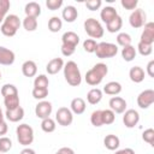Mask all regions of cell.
<instances>
[{
	"label": "cell",
	"instance_id": "1",
	"mask_svg": "<svg viewBox=\"0 0 154 154\" xmlns=\"http://www.w3.org/2000/svg\"><path fill=\"white\" fill-rule=\"evenodd\" d=\"M107 73H108V66L103 63H97L90 70L87 71L84 79H85L87 84H89L91 87H96L102 82L103 77Z\"/></svg>",
	"mask_w": 154,
	"mask_h": 154
},
{
	"label": "cell",
	"instance_id": "2",
	"mask_svg": "<svg viewBox=\"0 0 154 154\" xmlns=\"http://www.w3.org/2000/svg\"><path fill=\"white\" fill-rule=\"evenodd\" d=\"M63 71H64L65 81L71 87H78L82 83V75H81L79 67L77 63H75L73 60H69L67 63H65Z\"/></svg>",
	"mask_w": 154,
	"mask_h": 154
},
{
	"label": "cell",
	"instance_id": "3",
	"mask_svg": "<svg viewBox=\"0 0 154 154\" xmlns=\"http://www.w3.org/2000/svg\"><path fill=\"white\" fill-rule=\"evenodd\" d=\"M20 25L22 22L17 14H7V17L4 19V22L0 25V31L4 36L12 37L17 34Z\"/></svg>",
	"mask_w": 154,
	"mask_h": 154
},
{
	"label": "cell",
	"instance_id": "4",
	"mask_svg": "<svg viewBox=\"0 0 154 154\" xmlns=\"http://www.w3.org/2000/svg\"><path fill=\"white\" fill-rule=\"evenodd\" d=\"M16 136L19 144L28 147L34 142V129L29 124H19L16 129Z\"/></svg>",
	"mask_w": 154,
	"mask_h": 154
},
{
	"label": "cell",
	"instance_id": "5",
	"mask_svg": "<svg viewBox=\"0 0 154 154\" xmlns=\"http://www.w3.org/2000/svg\"><path fill=\"white\" fill-rule=\"evenodd\" d=\"M85 32L94 40V38H101L105 34V29L101 25V23L95 18H88L83 23Z\"/></svg>",
	"mask_w": 154,
	"mask_h": 154
},
{
	"label": "cell",
	"instance_id": "6",
	"mask_svg": "<svg viewBox=\"0 0 154 154\" xmlns=\"http://www.w3.org/2000/svg\"><path fill=\"white\" fill-rule=\"evenodd\" d=\"M99 59H108L113 58L118 53V46L116 43L111 42H100L96 46V49L94 52Z\"/></svg>",
	"mask_w": 154,
	"mask_h": 154
},
{
	"label": "cell",
	"instance_id": "7",
	"mask_svg": "<svg viewBox=\"0 0 154 154\" xmlns=\"http://www.w3.org/2000/svg\"><path fill=\"white\" fill-rule=\"evenodd\" d=\"M129 23L134 29L143 28L144 24L147 23V14H146L144 10H142V8L134 10L129 16Z\"/></svg>",
	"mask_w": 154,
	"mask_h": 154
},
{
	"label": "cell",
	"instance_id": "8",
	"mask_svg": "<svg viewBox=\"0 0 154 154\" xmlns=\"http://www.w3.org/2000/svg\"><path fill=\"white\" fill-rule=\"evenodd\" d=\"M73 122V113L67 107H60L58 108L55 113V123H58L61 126H69Z\"/></svg>",
	"mask_w": 154,
	"mask_h": 154
},
{
	"label": "cell",
	"instance_id": "9",
	"mask_svg": "<svg viewBox=\"0 0 154 154\" xmlns=\"http://www.w3.org/2000/svg\"><path fill=\"white\" fill-rule=\"evenodd\" d=\"M137 106L142 109H146L150 107L154 102V90L153 89H146L141 91L137 96Z\"/></svg>",
	"mask_w": 154,
	"mask_h": 154
},
{
	"label": "cell",
	"instance_id": "10",
	"mask_svg": "<svg viewBox=\"0 0 154 154\" xmlns=\"http://www.w3.org/2000/svg\"><path fill=\"white\" fill-rule=\"evenodd\" d=\"M52 111H53L52 102H49V101H47V100L38 101V103L35 106V114H36V117L40 118V119L49 118V116L52 114Z\"/></svg>",
	"mask_w": 154,
	"mask_h": 154
},
{
	"label": "cell",
	"instance_id": "11",
	"mask_svg": "<svg viewBox=\"0 0 154 154\" xmlns=\"http://www.w3.org/2000/svg\"><path fill=\"white\" fill-rule=\"evenodd\" d=\"M140 122V113L136 109H126L123 116V123L126 128L132 129L135 128Z\"/></svg>",
	"mask_w": 154,
	"mask_h": 154
},
{
	"label": "cell",
	"instance_id": "12",
	"mask_svg": "<svg viewBox=\"0 0 154 154\" xmlns=\"http://www.w3.org/2000/svg\"><path fill=\"white\" fill-rule=\"evenodd\" d=\"M140 42L147 43V45H153L154 43V23L153 22H147L143 26V31L141 34Z\"/></svg>",
	"mask_w": 154,
	"mask_h": 154
},
{
	"label": "cell",
	"instance_id": "13",
	"mask_svg": "<svg viewBox=\"0 0 154 154\" xmlns=\"http://www.w3.org/2000/svg\"><path fill=\"white\" fill-rule=\"evenodd\" d=\"M108 106H109L111 111H113L114 113H118V114L124 113L126 111V101L120 96H112L109 99Z\"/></svg>",
	"mask_w": 154,
	"mask_h": 154
},
{
	"label": "cell",
	"instance_id": "14",
	"mask_svg": "<svg viewBox=\"0 0 154 154\" xmlns=\"http://www.w3.org/2000/svg\"><path fill=\"white\" fill-rule=\"evenodd\" d=\"M14 60H16L14 52L4 46H0V65L10 66L14 63Z\"/></svg>",
	"mask_w": 154,
	"mask_h": 154
},
{
	"label": "cell",
	"instance_id": "15",
	"mask_svg": "<svg viewBox=\"0 0 154 154\" xmlns=\"http://www.w3.org/2000/svg\"><path fill=\"white\" fill-rule=\"evenodd\" d=\"M64 60L61 58H53L51 59L47 65H46V71L48 75H57L59 71L63 70L64 67Z\"/></svg>",
	"mask_w": 154,
	"mask_h": 154
},
{
	"label": "cell",
	"instance_id": "16",
	"mask_svg": "<svg viewBox=\"0 0 154 154\" xmlns=\"http://www.w3.org/2000/svg\"><path fill=\"white\" fill-rule=\"evenodd\" d=\"M79 43V36L75 31H66L61 36V45L76 48Z\"/></svg>",
	"mask_w": 154,
	"mask_h": 154
},
{
	"label": "cell",
	"instance_id": "17",
	"mask_svg": "<svg viewBox=\"0 0 154 154\" xmlns=\"http://www.w3.org/2000/svg\"><path fill=\"white\" fill-rule=\"evenodd\" d=\"M5 118L11 123H18L24 118V109L23 107H17L14 109H6L5 111Z\"/></svg>",
	"mask_w": 154,
	"mask_h": 154
},
{
	"label": "cell",
	"instance_id": "18",
	"mask_svg": "<svg viewBox=\"0 0 154 154\" xmlns=\"http://www.w3.org/2000/svg\"><path fill=\"white\" fill-rule=\"evenodd\" d=\"M61 17L66 23H73L78 17V11L75 6L67 5L64 7V10L61 12Z\"/></svg>",
	"mask_w": 154,
	"mask_h": 154
},
{
	"label": "cell",
	"instance_id": "19",
	"mask_svg": "<svg viewBox=\"0 0 154 154\" xmlns=\"http://www.w3.org/2000/svg\"><path fill=\"white\" fill-rule=\"evenodd\" d=\"M85 108H87V103L85 101L82 99V97H75L72 99L71 103H70V109L73 114H83L85 112Z\"/></svg>",
	"mask_w": 154,
	"mask_h": 154
},
{
	"label": "cell",
	"instance_id": "20",
	"mask_svg": "<svg viewBox=\"0 0 154 154\" xmlns=\"http://www.w3.org/2000/svg\"><path fill=\"white\" fill-rule=\"evenodd\" d=\"M24 12H25V17H32V18H37L41 14V6L38 2L35 1H30L25 5L24 7Z\"/></svg>",
	"mask_w": 154,
	"mask_h": 154
},
{
	"label": "cell",
	"instance_id": "21",
	"mask_svg": "<svg viewBox=\"0 0 154 154\" xmlns=\"http://www.w3.org/2000/svg\"><path fill=\"white\" fill-rule=\"evenodd\" d=\"M117 16H118V12L113 6H105L100 12V18L106 24L109 23L112 19H114Z\"/></svg>",
	"mask_w": 154,
	"mask_h": 154
},
{
	"label": "cell",
	"instance_id": "22",
	"mask_svg": "<svg viewBox=\"0 0 154 154\" xmlns=\"http://www.w3.org/2000/svg\"><path fill=\"white\" fill-rule=\"evenodd\" d=\"M22 73L25 77H35L37 73V65L34 60H26L22 64Z\"/></svg>",
	"mask_w": 154,
	"mask_h": 154
},
{
	"label": "cell",
	"instance_id": "23",
	"mask_svg": "<svg viewBox=\"0 0 154 154\" xmlns=\"http://www.w3.org/2000/svg\"><path fill=\"white\" fill-rule=\"evenodd\" d=\"M144 76H146V72L141 66H132L130 69V71H129V77L134 83L143 82Z\"/></svg>",
	"mask_w": 154,
	"mask_h": 154
},
{
	"label": "cell",
	"instance_id": "24",
	"mask_svg": "<svg viewBox=\"0 0 154 154\" xmlns=\"http://www.w3.org/2000/svg\"><path fill=\"white\" fill-rule=\"evenodd\" d=\"M122 84L119 82H116V81H112V82H108L106 83V85L103 87V90L102 93L107 94V95H112V96H117L118 94L122 93Z\"/></svg>",
	"mask_w": 154,
	"mask_h": 154
},
{
	"label": "cell",
	"instance_id": "25",
	"mask_svg": "<svg viewBox=\"0 0 154 154\" xmlns=\"http://www.w3.org/2000/svg\"><path fill=\"white\" fill-rule=\"evenodd\" d=\"M103 146L108 149V150H117L120 146V140L118 136L109 134L103 138Z\"/></svg>",
	"mask_w": 154,
	"mask_h": 154
},
{
	"label": "cell",
	"instance_id": "26",
	"mask_svg": "<svg viewBox=\"0 0 154 154\" xmlns=\"http://www.w3.org/2000/svg\"><path fill=\"white\" fill-rule=\"evenodd\" d=\"M102 100V90L99 88H93L87 94V101L90 105H97Z\"/></svg>",
	"mask_w": 154,
	"mask_h": 154
},
{
	"label": "cell",
	"instance_id": "27",
	"mask_svg": "<svg viewBox=\"0 0 154 154\" xmlns=\"http://www.w3.org/2000/svg\"><path fill=\"white\" fill-rule=\"evenodd\" d=\"M122 26H123V19L120 16H117L114 19H112L109 23L106 24V30L111 34H114V32H119Z\"/></svg>",
	"mask_w": 154,
	"mask_h": 154
},
{
	"label": "cell",
	"instance_id": "28",
	"mask_svg": "<svg viewBox=\"0 0 154 154\" xmlns=\"http://www.w3.org/2000/svg\"><path fill=\"white\" fill-rule=\"evenodd\" d=\"M120 53H122V58H123L125 61H128V63L132 61V60L136 58V54H137V52H136V48H135L132 45L123 47Z\"/></svg>",
	"mask_w": 154,
	"mask_h": 154
},
{
	"label": "cell",
	"instance_id": "29",
	"mask_svg": "<svg viewBox=\"0 0 154 154\" xmlns=\"http://www.w3.org/2000/svg\"><path fill=\"white\" fill-rule=\"evenodd\" d=\"M63 28V20L57 17V16H53L49 20H48V30L51 32H58L60 31Z\"/></svg>",
	"mask_w": 154,
	"mask_h": 154
},
{
	"label": "cell",
	"instance_id": "30",
	"mask_svg": "<svg viewBox=\"0 0 154 154\" xmlns=\"http://www.w3.org/2000/svg\"><path fill=\"white\" fill-rule=\"evenodd\" d=\"M4 105L6 107V109H14L17 107H19V95H12V96H7L4 97Z\"/></svg>",
	"mask_w": 154,
	"mask_h": 154
},
{
	"label": "cell",
	"instance_id": "31",
	"mask_svg": "<svg viewBox=\"0 0 154 154\" xmlns=\"http://www.w3.org/2000/svg\"><path fill=\"white\" fill-rule=\"evenodd\" d=\"M55 128H57V123L51 117L49 118H46V119H42V122H41V129H42V131H45L47 134H51V132H53L55 130Z\"/></svg>",
	"mask_w": 154,
	"mask_h": 154
},
{
	"label": "cell",
	"instance_id": "32",
	"mask_svg": "<svg viewBox=\"0 0 154 154\" xmlns=\"http://www.w3.org/2000/svg\"><path fill=\"white\" fill-rule=\"evenodd\" d=\"M49 85V79L46 75H38L34 79V88H40V89H48Z\"/></svg>",
	"mask_w": 154,
	"mask_h": 154
},
{
	"label": "cell",
	"instance_id": "33",
	"mask_svg": "<svg viewBox=\"0 0 154 154\" xmlns=\"http://www.w3.org/2000/svg\"><path fill=\"white\" fill-rule=\"evenodd\" d=\"M22 25L26 31H35L37 29V18L25 17L22 22Z\"/></svg>",
	"mask_w": 154,
	"mask_h": 154
},
{
	"label": "cell",
	"instance_id": "34",
	"mask_svg": "<svg viewBox=\"0 0 154 154\" xmlns=\"http://www.w3.org/2000/svg\"><path fill=\"white\" fill-rule=\"evenodd\" d=\"M1 95L4 97H7V96H12V95H17L18 94V89L14 84H10V83H6L1 87V90H0Z\"/></svg>",
	"mask_w": 154,
	"mask_h": 154
},
{
	"label": "cell",
	"instance_id": "35",
	"mask_svg": "<svg viewBox=\"0 0 154 154\" xmlns=\"http://www.w3.org/2000/svg\"><path fill=\"white\" fill-rule=\"evenodd\" d=\"M90 123L95 128H100L103 125L102 123V109H96L90 114Z\"/></svg>",
	"mask_w": 154,
	"mask_h": 154
},
{
	"label": "cell",
	"instance_id": "36",
	"mask_svg": "<svg viewBox=\"0 0 154 154\" xmlns=\"http://www.w3.org/2000/svg\"><path fill=\"white\" fill-rule=\"evenodd\" d=\"M136 52H138L142 57H148L153 52V45H147V43H143V42H138Z\"/></svg>",
	"mask_w": 154,
	"mask_h": 154
},
{
	"label": "cell",
	"instance_id": "37",
	"mask_svg": "<svg viewBox=\"0 0 154 154\" xmlns=\"http://www.w3.org/2000/svg\"><path fill=\"white\" fill-rule=\"evenodd\" d=\"M116 120V113L113 111L108 109H102V123L103 125H109L113 124Z\"/></svg>",
	"mask_w": 154,
	"mask_h": 154
},
{
	"label": "cell",
	"instance_id": "38",
	"mask_svg": "<svg viewBox=\"0 0 154 154\" xmlns=\"http://www.w3.org/2000/svg\"><path fill=\"white\" fill-rule=\"evenodd\" d=\"M117 40V43L122 47H125V46H130L131 45V36L128 34V32H119L116 37Z\"/></svg>",
	"mask_w": 154,
	"mask_h": 154
},
{
	"label": "cell",
	"instance_id": "39",
	"mask_svg": "<svg viewBox=\"0 0 154 154\" xmlns=\"http://www.w3.org/2000/svg\"><path fill=\"white\" fill-rule=\"evenodd\" d=\"M10 7H11L10 0H0V24L7 17V12H8Z\"/></svg>",
	"mask_w": 154,
	"mask_h": 154
},
{
	"label": "cell",
	"instance_id": "40",
	"mask_svg": "<svg viewBox=\"0 0 154 154\" xmlns=\"http://www.w3.org/2000/svg\"><path fill=\"white\" fill-rule=\"evenodd\" d=\"M12 148V141L11 138L2 136L0 137V153H7Z\"/></svg>",
	"mask_w": 154,
	"mask_h": 154
},
{
	"label": "cell",
	"instance_id": "41",
	"mask_svg": "<svg viewBox=\"0 0 154 154\" xmlns=\"http://www.w3.org/2000/svg\"><path fill=\"white\" fill-rule=\"evenodd\" d=\"M32 97L36 99V100H45L47 96H48V89H40V88H32Z\"/></svg>",
	"mask_w": 154,
	"mask_h": 154
},
{
	"label": "cell",
	"instance_id": "42",
	"mask_svg": "<svg viewBox=\"0 0 154 154\" xmlns=\"http://www.w3.org/2000/svg\"><path fill=\"white\" fill-rule=\"evenodd\" d=\"M96 46H97V42L93 38H87L83 42V49L87 53H94L95 49H96Z\"/></svg>",
	"mask_w": 154,
	"mask_h": 154
},
{
	"label": "cell",
	"instance_id": "43",
	"mask_svg": "<svg viewBox=\"0 0 154 154\" xmlns=\"http://www.w3.org/2000/svg\"><path fill=\"white\" fill-rule=\"evenodd\" d=\"M142 140L150 146H154V130L152 128L146 129L142 134Z\"/></svg>",
	"mask_w": 154,
	"mask_h": 154
},
{
	"label": "cell",
	"instance_id": "44",
	"mask_svg": "<svg viewBox=\"0 0 154 154\" xmlns=\"http://www.w3.org/2000/svg\"><path fill=\"white\" fill-rule=\"evenodd\" d=\"M63 0H46V6L51 11H57L63 6Z\"/></svg>",
	"mask_w": 154,
	"mask_h": 154
},
{
	"label": "cell",
	"instance_id": "45",
	"mask_svg": "<svg viewBox=\"0 0 154 154\" xmlns=\"http://www.w3.org/2000/svg\"><path fill=\"white\" fill-rule=\"evenodd\" d=\"M120 5H122L123 8H125V10L134 11V10L137 8L138 1H137V0H122V1H120Z\"/></svg>",
	"mask_w": 154,
	"mask_h": 154
},
{
	"label": "cell",
	"instance_id": "46",
	"mask_svg": "<svg viewBox=\"0 0 154 154\" xmlns=\"http://www.w3.org/2000/svg\"><path fill=\"white\" fill-rule=\"evenodd\" d=\"M102 5V1L101 0H88L85 1V7L90 11H96L101 7Z\"/></svg>",
	"mask_w": 154,
	"mask_h": 154
},
{
	"label": "cell",
	"instance_id": "47",
	"mask_svg": "<svg viewBox=\"0 0 154 154\" xmlns=\"http://www.w3.org/2000/svg\"><path fill=\"white\" fill-rule=\"evenodd\" d=\"M60 49H61V53H63L64 57H71L76 52V48L69 47V46H64V45H61V48Z\"/></svg>",
	"mask_w": 154,
	"mask_h": 154
},
{
	"label": "cell",
	"instance_id": "48",
	"mask_svg": "<svg viewBox=\"0 0 154 154\" xmlns=\"http://www.w3.org/2000/svg\"><path fill=\"white\" fill-rule=\"evenodd\" d=\"M146 71H147V75L149 77H154V60H150L148 64H147V67H146Z\"/></svg>",
	"mask_w": 154,
	"mask_h": 154
},
{
	"label": "cell",
	"instance_id": "49",
	"mask_svg": "<svg viewBox=\"0 0 154 154\" xmlns=\"http://www.w3.org/2000/svg\"><path fill=\"white\" fill-rule=\"evenodd\" d=\"M8 131V125L5 120H1L0 122V137H2L4 135H6Z\"/></svg>",
	"mask_w": 154,
	"mask_h": 154
},
{
	"label": "cell",
	"instance_id": "50",
	"mask_svg": "<svg viewBox=\"0 0 154 154\" xmlns=\"http://www.w3.org/2000/svg\"><path fill=\"white\" fill-rule=\"evenodd\" d=\"M55 154H75V152H73V149H71L69 147H63Z\"/></svg>",
	"mask_w": 154,
	"mask_h": 154
},
{
	"label": "cell",
	"instance_id": "51",
	"mask_svg": "<svg viewBox=\"0 0 154 154\" xmlns=\"http://www.w3.org/2000/svg\"><path fill=\"white\" fill-rule=\"evenodd\" d=\"M114 154H135V150L132 148H124V149L116 150Z\"/></svg>",
	"mask_w": 154,
	"mask_h": 154
},
{
	"label": "cell",
	"instance_id": "52",
	"mask_svg": "<svg viewBox=\"0 0 154 154\" xmlns=\"http://www.w3.org/2000/svg\"><path fill=\"white\" fill-rule=\"evenodd\" d=\"M19 154H36V153H35L34 149H31V148H29V147H25L24 149H22V152H20Z\"/></svg>",
	"mask_w": 154,
	"mask_h": 154
},
{
	"label": "cell",
	"instance_id": "53",
	"mask_svg": "<svg viewBox=\"0 0 154 154\" xmlns=\"http://www.w3.org/2000/svg\"><path fill=\"white\" fill-rule=\"evenodd\" d=\"M1 120H5V114H4V112H2V109L0 107V122Z\"/></svg>",
	"mask_w": 154,
	"mask_h": 154
},
{
	"label": "cell",
	"instance_id": "54",
	"mask_svg": "<svg viewBox=\"0 0 154 154\" xmlns=\"http://www.w3.org/2000/svg\"><path fill=\"white\" fill-rule=\"evenodd\" d=\"M0 79H1V71H0Z\"/></svg>",
	"mask_w": 154,
	"mask_h": 154
},
{
	"label": "cell",
	"instance_id": "55",
	"mask_svg": "<svg viewBox=\"0 0 154 154\" xmlns=\"http://www.w3.org/2000/svg\"><path fill=\"white\" fill-rule=\"evenodd\" d=\"M0 154H2V153H0Z\"/></svg>",
	"mask_w": 154,
	"mask_h": 154
}]
</instances>
